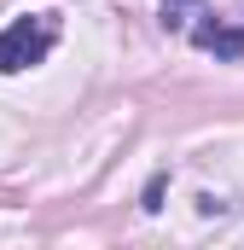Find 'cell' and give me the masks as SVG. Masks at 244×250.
<instances>
[{
	"label": "cell",
	"instance_id": "7a4b0ae2",
	"mask_svg": "<svg viewBox=\"0 0 244 250\" xmlns=\"http://www.w3.org/2000/svg\"><path fill=\"white\" fill-rule=\"evenodd\" d=\"M186 35H192V47H203V53H215V59H244V23H221V18L198 12V23H192Z\"/></svg>",
	"mask_w": 244,
	"mask_h": 250
},
{
	"label": "cell",
	"instance_id": "6da1fadb",
	"mask_svg": "<svg viewBox=\"0 0 244 250\" xmlns=\"http://www.w3.org/2000/svg\"><path fill=\"white\" fill-rule=\"evenodd\" d=\"M59 47V18L53 12H35V18H12L0 29V76H18L29 64H41Z\"/></svg>",
	"mask_w": 244,
	"mask_h": 250
},
{
	"label": "cell",
	"instance_id": "3957f363",
	"mask_svg": "<svg viewBox=\"0 0 244 250\" xmlns=\"http://www.w3.org/2000/svg\"><path fill=\"white\" fill-rule=\"evenodd\" d=\"M198 12H203V0H163V29L169 35H186L198 23Z\"/></svg>",
	"mask_w": 244,
	"mask_h": 250
}]
</instances>
